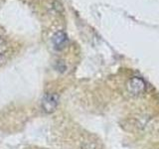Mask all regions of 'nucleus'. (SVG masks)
Returning <instances> with one entry per match:
<instances>
[{"label": "nucleus", "mask_w": 159, "mask_h": 149, "mask_svg": "<svg viewBox=\"0 0 159 149\" xmlns=\"http://www.w3.org/2000/svg\"><path fill=\"white\" fill-rule=\"evenodd\" d=\"M42 108L45 112L51 113L56 111L59 104V96L57 93H46L42 98Z\"/></svg>", "instance_id": "obj_1"}, {"label": "nucleus", "mask_w": 159, "mask_h": 149, "mask_svg": "<svg viewBox=\"0 0 159 149\" xmlns=\"http://www.w3.org/2000/svg\"><path fill=\"white\" fill-rule=\"evenodd\" d=\"M52 42L54 44V48L56 50H62L66 47L67 42H68V38L67 35L65 34L64 32L60 31L58 33H56L53 36Z\"/></svg>", "instance_id": "obj_2"}, {"label": "nucleus", "mask_w": 159, "mask_h": 149, "mask_svg": "<svg viewBox=\"0 0 159 149\" xmlns=\"http://www.w3.org/2000/svg\"><path fill=\"white\" fill-rule=\"evenodd\" d=\"M144 88H145V84L138 78H134L129 82V89L134 94H138L139 93L144 91Z\"/></svg>", "instance_id": "obj_3"}, {"label": "nucleus", "mask_w": 159, "mask_h": 149, "mask_svg": "<svg viewBox=\"0 0 159 149\" xmlns=\"http://www.w3.org/2000/svg\"><path fill=\"white\" fill-rule=\"evenodd\" d=\"M5 50H6V43H5L4 40L0 37V55L4 53Z\"/></svg>", "instance_id": "obj_4"}, {"label": "nucleus", "mask_w": 159, "mask_h": 149, "mask_svg": "<svg viewBox=\"0 0 159 149\" xmlns=\"http://www.w3.org/2000/svg\"><path fill=\"white\" fill-rule=\"evenodd\" d=\"M2 61V60H1V55H0V62H1Z\"/></svg>", "instance_id": "obj_5"}]
</instances>
